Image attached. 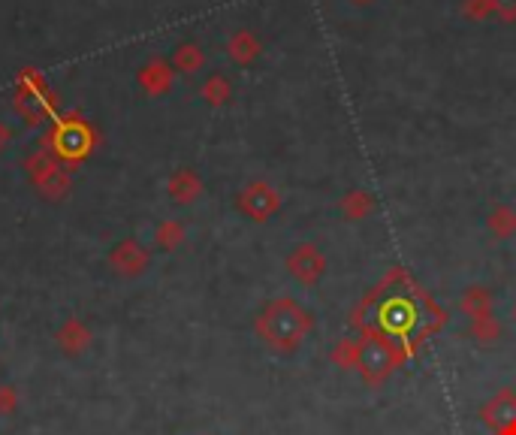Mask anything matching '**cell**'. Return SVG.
I'll list each match as a JSON object with an SVG mask.
<instances>
[{
	"instance_id": "1",
	"label": "cell",
	"mask_w": 516,
	"mask_h": 435,
	"mask_svg": "<svg viewBox=\"0 0 516 435\" xmlns=\"http://www.w3.org/2000/svg\"><path fill=\"white\" fill-rule=\"evenodd\" d=\"M314 327V315L299 306L296 300L290 297H281V300H272L257 318H254V333L257 339L272 351V354H281V357H290L302 348V342L308 339Z\"/></svg>"
},
{
	"instance_id": "2",
	"label": "cell",
	"mask_w": 516,
	"mask_h": 435,
	"mask_svg": "<svg viewBox=\"0 0 516 435\" xmlns=\"http://www.w3.org/2000/svg\"><path fill=\"white\" fill-rule=\"evenodd\" d=\"M402 357L405 354L399 351L393 336H387L381 330H369L354 348V369L363 375V381L369 387H378L399 369Z\"/></svg>"
},
{
	"instance_id": "3",
	"label": "cell",
	"mask_w": 516,
	"mask_h": 435,
	"mask_svg": "<svg viewBox=\"0 0 516 435\" xmlns=\"http://www.w3.org/2000/svg\"><path fill=\"white\" fill-rule=\"evenodd\" d=\"M287 269H290V275H293L299 284L314 287V284L323 278V272H326V260H323V254H320L314 245H302V248H296V251L290 254Z\"/></svg>"
},
{
	"instance_id": "4",
	"label": "cell",
	"mask_w": 516,
	"mask_h": 435,
	"mask_svg": "<svg viewBox=\"0 0 516 435\" xmlns=\"http://www.w3.org/2000/svg\"><path fill=\"white\" fill-rule=\"evenodd\" d=\"M483 420L492 426V429H510L516 426V393L510 387H501L486 405H483Z\"/></svg>"
},
{
	"instance_id": "5",
	"label": "cell",
	"mask_w": 516,
	"mask_h": 435,
	"mask_svg": "<svg viewBox=\"0 0 516 435\" xmlns=\"http://www.w3.org/2000/svg\"><path fill=\"white\" fill-rule=\"evenodd\" d=\"M58 348H61V354H67V357H82L88 348H91V330H88V324L82 321V318H67L64 324H61V330H58Z\"/></svg>"
},
{
	"instance_id": "6",
	"label": "cell",
	"mask_w": 516,
	"mask_h": 435,
	"mask_svg": "<svg viewBox=\"0 0 516 435\" xmlns=\"http://www.w3.org/2000/svg\"><path fill=\"white\" fill-rule=\"evenodd\" d=\"M145 263H148V254H145V251H139L133 242L121 245V248L112 254V266H115L121 275H139V272L145 269Z\"/></svg>"
},
{
	"instance_id": "7",
	"label": "cell",
	"mask_w": 516,
	"mask_h": 435,
	"mask_svg": "<svg viewBox=\"0 0 516 435\" xmlns=\"http://www.w3.org/2000/svg\"><path fill=\"white\" fill-rule=\"evenodd\" d=\"M462 312L471 318V321H483V318H492V300L483 287H471L465 290V297H462Z\"/></svg>"
},
{
	"instance_id": "8",
	"label": "cell",
	"mask_w": 516,
	"mask_h": 435,
	"mask_svg": "<svg viewBox=\"0 0 516 435\" xmlns=\"http://www.w3.org/2000/svg\"><path fill=\"white\" fill-rule=\"evenodd\" d=\"M275 203H278L275 194H272L269 188H260V185L251 188V191L245 194V209H248L257 221H263V218L275 209Z\"/></svg>"
},
{
	"instance_id": "9",
	"label": "cell",
	"mask_w": 516,
	"mask_h": 435,
	"mask_svg": "<svg viewBox=\"0 0 516 435\" xmlns=\"http://www.w3.org/2000/svg\"><path fill=\"white\" fill-rule=\"evenodd\" d=\"M19 411V393L13 384H0V414L13 417Z\"/></svg>"
},
{
	"instance_id": "10",
	"label": "cell",
	"mask_w": 516,
	"mask_h": 435,
	"mask_svg": "<svg viewBox=\"0 0 516 435\" xmlns=\"http://www.w3.org/2000/svg\"><path fill=\"white\" fill-rule=\"evenodd\" d=\"M474 336H480V342H489L498 336V327L492 318H483V321H474Z\"/></svg>"
},
{
	"instance_id": "11",
	"label": "cell",
	"mask_w": 516,
	"mask_h": 435,
	"mask_svg": "<svg viewBox=\"0 0 516 435\" xmlns=\"http://www.w3.org/2000/svg\"><path fill=\"white\" fill-rule=\"evenodd\" d=\"M513 318H516V315H513Z\"/></svg>"
}]
</instances>
